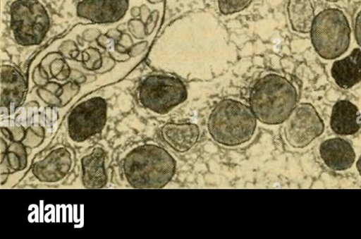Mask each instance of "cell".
<instances>
[{
  "mask_svg": "<svg viewBox=\"0 0 361 239\" xmlns=\"http://www.w3.org/2000/svg\"><path fill=\"white\" fill-rule=\"evenodd\" d=\"M27 90V80L14 66L4 64L1 68V107L7 110L23 102Z\"/></svg>",
  "mask_w": 361,
  "mask_h": 239,
  "instance_id": "obj_11",
  "label": "cell"
},
{
  "mask_svg": "<svg viewBox=\"0 0 361 239\" xmlns=\"http://www.w3.org/2000/svg\"><path fill=\"white\" fill-rule=\"evenodd\" d=\"M78 47L75 43L71 40H67L62 43L59 48V51L63 55H68L70 56V54L75 50H77Z\"/></svg>",
  "mask_w": 361,
  "mask_h": 239,
  "instance_id": "obj_27",
  "label": "cell"
},
{
  "mask_svg": "<svg viewBox=\"0 0 361 239\" xmlns=\"http://www.w3.org/2000/svg\"><path fill=\"white\" fill-rule=\"evenodd\" d=\"M1 131L10 142H22L25 135V130L21 125L9 128L1 127Z\"/></svg>",
  "mask_w": 361,
  "mask_h": 239,
  "instance_id": "obj_24",
  "label": "cell"
},
{
  "mask_svg": "<svg viewBox=\"0 0 361 239\" xmlns=\"http://www.w3.org/2000/svg\"><path fill=\"white\" fill-rule=\"evenodd\" d=\"M330 126L338 135L356 133L361 127V114L357 106L348 100L336 102L332 108Z\"/></svg>",
  "mask_w": 361,
  "mask_h": 239,
  "instance_id": "obj_14",
  "label": "cell"
},
{
  "mask_svg": "<svg viewBox=\"0 0 361 239\" xmlns=\"http://www.w3.org/2000/svg\"><path fill=\"white\" fill-rule=\"evenodd\" d=\"M128 29L136 39H142L145 37L144 29L137 20H130L128 23Z\"/></svg>",
  "mask_w": 361,
  "mask_h": 239,
  "instance_id": "obj_26",
  "label": "cell"
},
{
  "mask_svg": "<svg viewBox=\"0 0 361 239\" xmlns=\"http://www.w3.org/2000/svg\"><path fill=\"white\" fill-rule=\"evenodd\" d=\"M356 166H357V171H358L360 175L361 176V156L360 157V158L358 159V160L356 163Z\"/></svg>",
  "mask_w": 361,
  "mask_h": 239,
  "instance_id": "obj_36",
  "label": "cell"
},
{
  "mask_svg": "<svg viewBox=\"0 0 361 239\" xmlns=\"http://www.w3.org/2000/svg\"><path fill=\"white\" fill-rule=\"evenodd\" d=\"M350 32L344 13L338 8H330L314 17L310 32L317 54L324 59H334L348 50Z\"/></svg>",
  "mask_w": 361,
  "mask_h": 239,
  "instance_id": "obj_4",
  "label": "cell"
},
{
  "mask_svg": "<svg viewBox=\"0 0 361 239\" xmlns=\"http://www.w3.org/2000/svg\"><path fill=\"white\" fill-rule=\"evenodd\" d=\"M161 136L173 150L184 153L198 142L200 130L199 126L193 123L169 122L161 127Z\"/></svg>",
  "mask_w": 361,
  "mask_h": 239,
  "instance_id": "obj_12",
  "label": "cell"
},
{
  "mask_svg": "<svg viewBox=\"0 0 361 239\" xmlns=\"http://www.w3.org/2000/svg\"><path fill=\"white\" fill-rule=\"evenodd\" d=\"M129 0H82L76 6L77 16L97 24L114 23L126 15Z\"/></svg>",
  "mask_w": 361,
  "mask_h": 239,
  "instance_id": "obj_9",
  "label": "cell"
},
{
  "mask_svg": "<svg viewBox=\"0 0 361 239\" xmlns=\"http://www.w3.org/2000/svg\"><path fill=\"white\" fill-rule=\"evenodd\" d=\"M107 121V103L94 97L77 104L67 118L68 133L76 142H82L100 133Z\"/></svg>",
  "mask_w": 361,
  "mask_h": 239,
  "instance_id": "obj_7",
  "label": "cell"
},
{
  "mask_svg": "<svg viewBox=\"0 0 361 239\" xmlns=\"http://www.w3.org/2000/svg\"><path fill=\"white\" fill-rule=\"evenodd\" d=\"M37 94L45 103L54 106H63V85L49 81L45 85L39 87Z\"/></svg>",
  "mask_w": 361,
  "mask_h": 239,
  "instance_id": "obj_19",
  "label": "cell"
},
{
  "mask_svg": "<svg viewBox=\"0 0 361 239\" xmlns=\"http://www.w3.org/2000/svg\"><path fill=\"white\" fill-rule=\"evenodd\" d=\"M336 83L343 89H349L361 80V49L355 48L345 58L334 61L331 70Z\"/></svg>",
  "mask_w": 361,
  "mask_h": 239,
  "instance_id": "obj_15",
  "label": "cell"
},
{
  "mask_svg": "<svg viewBox=\"0 0 361 239\" xmlns=\"http://www.w3.org/2000/svg\"><path fill=\"white\" fill-rule=\"evenodd\" d=\"M63 57L61 56L53 59L47 68L51 75L58 81L66 80L71 74V69Z\"/></svg>",
  "mask_w": 361,
  "mask_h": 239,
  "instance_id": "obj_20",
  "label": "cell"
},
{
  "mask_svg": "<svg viewBox=\"0 0 361 239\" xmlns=\"http://www.w3.org/2000/svg\"><path fill=\"white\" fill-rule=\"evenodd\" d=\"M1 174H10L25 168L27 164L26 147L20 142L7 145L1 137Z\"/></svg>",
  "mask_w": 361,
  "mask_h": 239,
  "instance_id": "obj_17",
  "label": "cell"
},
{
  "mask_svg": "<svg viewBox=\"0 0 361 239\" xmlns=\"http://www.w3.org/2000/svg\"><path fill=\"white\" fill-rule=\"evenodd\" d=\"M51 25L49 13L38 0H15L10 6V27L16 42L23 47L39 45Z\"/></svg>",
  "mask_w": 361,
  "mask_h": 239,
  "instance_id": "obj_5",
  "label": "cell"
},
{
  "mask_svg": "<svg viewBox=\"0 0 361 239\" xmlns=\"http://www.w3.org/2000/svg\"><path fill=\"white\" fill-rule=\"evenodd\" d=\"M188 90L179 78L164 74L146 77L138 88V99L142 106L157 114L164 115L183 103Z\"/></svg>",
  "mask_w": 361,
  "mask_h": 239,
  "instance_id": "obj_6",
  "label": "cell"
},
{
  "mask_svg": "<svg viewBox=\"0 0 361 239\" xmlns=\"http://www.w3.org/2000/svg\"><path fill=\"white\" fill-rule=\"evenodd\" d=\"M283 123L285 139L293 148L307 147L324 130L322 119L310 103L296 105Z\"/></svg>",
  "mask_w": 361,
  "mask_h": 239,
  "instance_id": "obj_8",
  "label": "cell"
},
{
  "mask_svg": "<svg viewBox=\"0 0 361 239\" xmlns=\"http://www.w3.org/2000/svg\"><path fill=\"white\" fill-rule=\"evenodd\" d=\"M257 121L249 105L233 99H224L212 110L207 128L211 137L218 144L237 147L252 139Z\"/></svg>",
  "mask_w": 361,
  "mask_h": 239,
  "instance_id": "obj_3",
  "label": "cell"
},
{
  "mask_svg": "<svg viewBox=\"0 0 361 239\" xmlns=\"http://www.w3.org/2000/svg\"><path fill=\"white\" fill-rule=\"evenodd\" d=\"M97 44L102 48L107 49L111 42H114L106 35L100 34L96 39Z\"/></svg>",
  "mask_w": 361,
  "mask_h": 239,
  "instance_id": "obj_33",
  "label": "cell"
},
{
  "mask_svg": "<svg viewBox=\"0 0 361 239\" xmlns=\"http://www.w3.org/2000/svg\"><path fill=\"white\" fill-rule=\"evenodd\" d=\"M106 153L99 147L81 159L82 182L85 188L99 189L107 183V175L104 166Z\"/></svg>",
  "mask_w": 361,
  "mask_h": 239,
  "instance_id": "obj_16",
  "label": "cell"
},
{
  "mask_svg": "<svg viewBox=\"0 0 361 239\" xmlns=\"http://www.w3.org/2000/svg\"><path fill=\"white\" fill-rule=\"evenodd\" d=\"M288 19L292 29L300 33L310 32L315 17L310 0H288L287 5Z\"/></svg>",
  "mask_w": 361,
  "mask_h": 239,
  "instance_id": "obj_18",
  "label": "cell"
},
{
  "mask_svg": "<svg viewBox=\"0 0 361 239\" xmlns=\"http://www.w3.org/2000/svg\"><path fill=\"white\" fill-rule=\"evenodd\" d=\"M109 56H111L115 61L123 62L127 61L129 58H130L128 53L121 54L118 53L116 51H109Z\"/></svg>",
  "mask_w": 361,
  "mask_h": 239,
  "instance_id": "obj_32",
  "label": "cell"
},
{
  "mask_svg": "<svg viewBox=\"0 0 361 239\" xmlns=\"http://www.w3.org/2000/svg\"><path fill=\"white\" fill-rule=\"evenodd\" d=\"M326 1H329V2H337L339 0H326Z\"/></svg>",
  "mask_w": 361,
  "mask_h": 239,
  "instance_id": "obj_37",
  "label": "cell"
},
{
  "mask_svg": "<svg viewBox=\"0 0 361 239\" xmlns=\"http://www.w3.org/2000/svg\"><path fill=\"white\" fill-rule=\"evenodd\" d=\"M45 137V130L39 125H35L28 127L25 130V135L23 144L26 147L35 148L40 145Z\"/></svg>",
  "mask_w": 361,
  "mask_h": 239,
  "instance_id": "obj_22",
  "label": "cell"
},
{
  "mask_svg": "<svg viewBox=\"0 0 361 239\" xmlns=\"http://www.w3.org/2000/svg\"><path fill=\"white\" fill-rule=\"evenodd\" d=\"M83 67L89 71H99L103 63L101 52L94 47H88L82 52Z\"/></svg>",
  "mask_w": 361,
  "mask_h": 239,
  "instance_id": "obj_21",
  "label": "cell"
},
{
  "mask_svg": "<svg viewBox=\"0 0 361 239\" xmlns=\"http://www.w3.org/2000/svg\"><path fill=\"white\" fill-rule=\"evenodd\" d=\"M298 93L285 77L270 73L258 79L252 86L249 106L257 119L266 125L283 123L297 105Z\"/></svg>",
  "mask_w": 361,
  "mask_h": 239,
  "instance_id": "obj_1",
  "label": "cell"
},
{
  "mask_svg": "<svg viewBox=\"0 0 361 239\" xmlns=\"http://www.w3.org/2000/svg\"><path fill=\"white\" fill-rule=\"evenodd\" d=\"M145 42H138L135 44H133L128 51L130 56L134 57L139 55L145 49Z\"/></svg>",
  "mask_w": 361,
  "mask_h": 239,
  "instance_id": "obj_30",
  "label": "cell"
},
{
  "mask_svg": "<svg viewBox=\"0 0 361 239\" xmlns=\"http://www.w3.org/2000/svg\"><path fill=\"white\" fill-rule=\"evenodd\" d=\"M319 153L324 164L334 171H344L350 168L355 159L350 143L341 137H333L324 141Z\"/></svg>",
  "mask_w": 361,
  "mask_h": 239,
  "instance_id": "obj_13",
  "label": "cell"
},
{
  "mask_svg": "<svg viewBox=\"0 0 361 239\" xmlns=\"http://www.w3.org/2000/svg\"><path fill=\"white\" fill-rule=\"evenodd\" d=\"M72 163L70 152L65 147H58L50 152L44 159L35 163L32 172L41 182L55 183L66 176Z\"/></svg>",
  "mask_w": 361,
  "mask_h": 239,
  "instance_id": "obj_10",
  "label": "cell"
},
{
  "mask_svg": "<svg viewBox=\"0 0 361 239\" xmlns=\"http://www.w3.org/2000/svg\"><path fill=\"white\" fill-rule=\"evenodd\" d=\"M116 43H118L121 46L124 47L129 51L130 49L133 45L132 38L126 33L122 34L120 39Z\"/></svg>",
  "mask_w": 361,
  "mask_h": 239,
  "instance_id": "obj_31",
  "label": "cell"
},
{
  "mask_svg": "<svg viewBox=\"0 0 361 239\" xmlns=\"http://www.w3.org/2000/svg\"><path fill=\"white\" fill-rule=\"evenodd\" d=\"M176 170L174 158L164 148L145 144L133 149L123 161L128 183L137 189H159L173 178Z\"/></svg>",
  "mask_w": 361,
  "mask_h": 239,
  "instance_id": "obj_2",
  "label": "cell"
},
{
  "mask_svg": "<svg viewBox=\"0 0 361 239\" xmlns=\"http://www.w3.org/2000/svg\"><path fill=\"white\" fill-rule=\"evenodd\" d=\"M105 35L116 43L120 39L122 33L118 30L111 29Z\"/></svg>",
  "mask_w": 361,
  "mask_h": 239,
  "instance_id": "obj_35",
  "label": "cell"
},
{
  "mask_svg": "<svg viewBox=\"0 0 361 239\" xmlns=\"http://www.w3.org/2000/svg\"><path fill=\"white\" fill-rule=\"evenodd\" d=\"M114 66H115V61L111 56L104 57L102 66L99 70L103 72H105L106 71L110 70Z\"/></svg>",
  "mask_w": 361,
  "mask_h": 239,
  "instance_id": "obj_34",
  "label": "cell"
},
{
  "mask_svg": "<svg viewBox=\"0 0 361 239\" xmlns=\"http://www.w3.org/2000/svg\"><path fill=\"white\" fill-rule=\"evenodd\" d=\"M100 34L97 29H88L83 32L82 38L86 42H92L96 40Z\"/></svg>",
  "mask_w": 361,
  "mask_h": 239,
  "instance_id": "obj_29",
  "label": "cell"
},
{
  "mask_svg": "<svg viewBox=\"0 0 361 239\" xmlns=\"http://www.w3.org/2000/svg\"><path fill=\"white\" fill-rule=\"evenodd\" d=\"M32 80L35 84L39 87L45 85L49 80L47 71L40 64L37 66L32 73Z\"/></svg>",
  "mask_w": 361,
  "mask_h": 239,
  "instance_id": "obj_25",
  "label": "cell"
},
{
  "mask_svg": "<svg viewBox=\"0 0 361 239\" xmlns=\"http://www.w3.org/2000/svg\"><path fill=\"white\" fill-rule=\"evenodd\" d=\"M354 33L357 44L361 47V11H360L355 18Z\"/></svg>",
  "mask_w": 361,
  "mask_h": 239,
  "instance_id": "obj_28",
  "label": "cell"
},
{
  "mask_svg": "<svg viewBox=\"0 0 361 239\" xmlns=\"http://www.w3.org/2000/svg\"><path fill=\"white\" fill-rule=\"evenodd\" d=\"M252 0H217L219 11L224 15L240 12L251 4Z\"/></svg>",
  "mask_w": 361,
  "mask_h": 239,
  "instance_id": "obj_23",
  "label": "cell"
}]
</instances>
